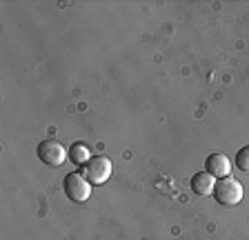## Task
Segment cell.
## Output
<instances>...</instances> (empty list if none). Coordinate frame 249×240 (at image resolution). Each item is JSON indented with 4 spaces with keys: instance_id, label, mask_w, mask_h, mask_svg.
Returning <instances> with one entry per match:
<instances>
[{
    "instance_id": "obj_1",
    "label": "cell",
    "mask_w": 249,
    "mask_h": 240,
    "mask_svg": "<svg viewBox=\"0 0 249 240\" xmlns=\"http://www.w3.org/2000/svg\"><path fill=\"white\" fill-rule=\"evenodd\" d=\"M213 198L225 207H233L243 200V185L240 180L227 176V178H218L216 180V189H213Z\"/></svg>"
},
{
    "instance_id": "obj_8",
    "label": "cell",
    "mask_w": 249,
    "mask_h": 240,
    "mask_svg": "<svg viewBox=\"0 0 249 240\" xmlns=\"http://www.w3.org/2000/svg\"><path fill=\"white\" fill-rule=\"evenodd\" d=\"M233 162H236V167L240 169V171L249 173V145L243 147L238 154H236V158H233Z\"/></svg>"
},
{
    "instance_id": "obj_6",
    "label": "cell",
    "mask_w": 249,
    "mask_h": 240,
    "mask_svg": "<svg viewBox=\"0 0 249 240\" xmlns=\"http://www.w3.org/2000/svg\"><path fill=\"white\" fill-rule=\"evenodd\" d=\"M213 189H216V178L209 171H198L192 178V191L198 196H213Z\"/></svg>"
},
{
    "instance_id": "obj_3",
    "label": "cell",
    "mask_w": 249,
    "mask_h": 240,
    "mask_svg": "<svg viewBox=\"0 0 249 240\" xmlns=\"http://www.w3.org/2000/svg\"><path fill=\"white\" fill-rule=\"evenodd\" d=\"M114 167H111V160L107 156H91V160L83 167V176L87 178L91 185H103L109 180Z\"/></svg>"
},
{
    "instance_id": "obj_5",
    "label": "cell",
    "mask_w": 249,
    "mask_h": 240,
    "mask_svg": "<svg viewBox=\"0 0 249 240\" xmlns=\"http://www.w3.org/2000/svg\"><path fill=\"white\" fill-rule=\"evenodd\" d=\"M205 169L212 173L213 178H227L231 173V160L225 156L223 152H213L205 160Z\"/></svg>"
},
{
    "instance_id": "obj_2",
    "label": "cell",
    "mask_w": 249,
    "mask_h": 240,
    "mask_svg": "<svg viewBox=\"0 0 249 240\" xmlns=\"http://www.w3.org/2000/svg\"><path fill=\"white\" fill-rule=\"evenodd\" d=\"M62 187H65L67 198L73 200V203H85V200H89V196H91V183H89L83 173H78V171L67 173Z\"/></svg>"
},
{
    "instance_id": "obj_7",
    "label": "cell",
    "mask_w": 249,
    "mask_h": 240,
    "mask_svg": "<svg viewBox=\"0 0 249 240\" xmlns=\"http://www.w3.org/2000/svg\"><path fill=\"white\" fill-rule=\"evenodd\" d=\"M69 158L73 160V165L85 167V165L91 160V152H89V147L85 145V142H73V145L69 147Z\"/></svg>"
},
{
    "instance_id": "obj_4",
    "label": "cell",
    "mask_w": 249,
    "mask_h": 240,
    "mask_svg": "<svg viewBox=\"0 0 249 240\" xmlns=\"http://www.w3.org/2000/svg\"><path fill=\"white\" fill-rule=\"evenodd\" d=\"M36 152H38V158L45 165H49V167H60L69 156V152L58 140H42Z\"/></svg>"
}]
</instances>
